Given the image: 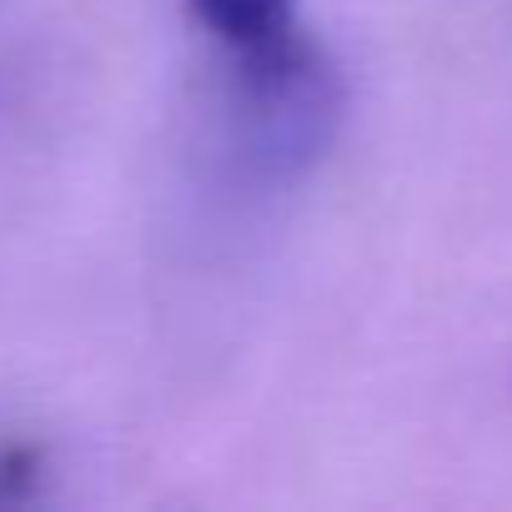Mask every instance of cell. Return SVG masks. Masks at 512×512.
Segmentation results:
<instances>
[{
	"label": "cell",
	"mask_w": 512,
	"mask_h": 512,
	"mask_svg": "<svg viewBox=\"0 0 512 512\" xmlns=\"http://www.w3.org/2000/svg\"><path fill=\"white\" fill-rule=\"evenodd\" d=\"M191 21L216 41L231 86V126L251 171H307L337 121L342 76L302 26V0H186Z\"/></svg>",
	"instance_id": "obj_1"
}]
</instances>
